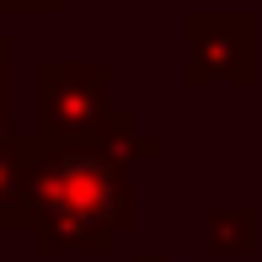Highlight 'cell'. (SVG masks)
Listing matches in <instances>:
<instances>
[{
    "mask_svg": "<svg viewBox=\"0 0 262 262\" xmlns=\"http://www.w3.org/2000/svg\"><path fill=\"white\" fill-rule=\"evenodd\" d=\"M27 198L38 209L32 246L38 257H107L123 230L139 225L128 193V161L107 145L64 134H16Z\"/></svg>",
    "mask_w": 262,
    "mask_h": 262,
    "instance_id": "cell-1",
    "label": "cell"
},
{
    "mask_svg": "<svg viewBox=\"0 0 262 262\" xmlns=\"http://www.w3.org/2000/svg\"><path fill=\"white\" fill-rule=\"evenodd\" d=\"M38 86V128L64 139L107 145L123 161H156L161 134L139 128L134 113L113 107V59H38L32 70Z\"/></svg>",
    "mask_w": 262,
    "mask_h": 262,
    "instance_id": "cell-2",
    "label": "cell"
},
{
    "mask_svg": "<svg viewBox=\"0 0 262 262\" xmlns=\"http://www.w3.org/2000/svg\"><path fill=\"white\" fill-rule=\"evenodd\" d=\"M214 80L257 86V16L252 11H187L182 16V86L204 91Z\"/></svg>",
    "mask_w": 262,
    "mask_h": 262,
    "instance_id": "cell-3",
    "label": "cell"
},
{
    "mask_svg": "<svg viewBox=\"0 0 262 262\" xmlns=\"http://www.w3.org/2000/svg\"><path fill=\"white\" fill-rule=\"evenodd\" d=\"M262 214L252 204H214L209 209V252L214 257H257Z\"/></svg>",
    "mask_w": 262,
    "mask_h": 262,
    "instance_id": "cell-4",
    "label": "cell"
},
{
    "mask_svg": "<svg viewBox=\"0 0 262 262\" xmlns=\"http://www.w3.org/2000/svg\"><path fill=\"white\" fill-rule=\"evenodd\" d=\"M32 225H38V209H32V198H27V177H21V150L16 145H6L0 150V230H27L32 235Z\"/></svg>",
    "mask_w": 262,
    "mask_h": 262,
    "instance_id": "cell-5",
    "label": "cell"
},
{
    "mask_svg": "<svg viewBox=\"0 0 262 262\" xmlns=\"http://www.w3.org/2000/svg\"><path fill=\"white\" fill-rule=\"evenodd\" d=\"M64 0H0V16H59Z\"/></svg>",
    "mask_w": 262,
    "mask_h": 262,
    "instance_id": "cell-6",
    "label": "cell"
},
{
    "mask_svg": "<svg viewBox=\"0 0 262 262\" xmlns=\"http://www.w3.org/2000/svg\"><path fill=\"white\" fill-rule=\"evenodd\" d=\"M11 59H16V43L0 38V102H11Z\"/></svg>",
    "mask_w": 262,
    "mask_h": 262,
    "instance_id": "cell-7",
    "label": "cell"
},
{
    "mask_svg": "<svg viewBox=\"0 0 262 262\" xmlns=\"http://www.w3.org/2000/svg\"><path fill=\"white\" fill-rule=\"evenodd\" d=\"M16 145V113H11V102H0V150Z\"/></svg>",
    "mask_w": 262,
    "mask_h": 262,
    "instance_id": "cell-8",
    "label": "cell"
},
{
    "mask_svg": "<svg viewBox=\"0 0 262 262\" xmlns=\"http://www.w3.org/2000/svg\"><path fill=\"white\" fill-rule=\"evenodd\" d=\"M134 262H171V257H161V252H134Z\"/></svg>",
    "mask_w": 262,
    "mask_h": 262,
    "instance_id": "cell-9",
    "label": "cell"
}]
</instances>
